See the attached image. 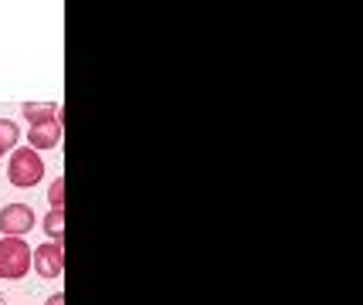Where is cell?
Here are the masks:
<instances>
[{
  "label": "cell",
  "instance_id": "cell-1",
  "mask_svg": "<svg viewBox=\"0 0 363 305\" xmlns=\"http://www.w3.org/2000/svg\"><path fill=\"white\" fill-rule=\"evenodd\" d=\"M45 163L41 156L34 153L31 146H24V149H14L11 153V163H7V180L21 187V190H28V187H38L41 180H45Z\"/></svg>",
  "mask_w": 363,
  "mask_h": 305
},
{
  "label": "cell",
  "instance_id": "cell-2",
  "mask_svg": "<svg viewBox=\"0 0 363 305\" xmlns=\"http://www.w3.org/2000/svg\"><path fill=\"white\" fill-rule=\"evenodd\" d=\"M31 251L34 248L24 238H4L0 241V278L21 282L31 272Z\"/></svg>",
  "mask_w": 363,
  "mask_h": 305
},
{
  "label": "cell",
  "instance_id": "cell-3",
  "mask_svg": "<svg viewBox=\"0 0 363 305\" xmlns=\"http://www.w3.org/2000/svg\"><path fill=\"white\" fill-rule=\"evenodd\" d=\"M31 268L38 272V278H62L65 272V248L55 241L38 244L31 251Z\"/></svg>",
  "mask_w": 363,
  "mask_h": 305
},
{
  "label": "cell",
  "instance_id": "cell-4",
  "mask_svg": "<svg viewBox=\"0 0 363 305\" xmlns=\"http://www.w3.org/2000/svg\"><path fill=\"white\" fill-rule=\"evenodd\" d=\"M34 227V210L28 204H7L0 210V231L4 238H24Z\"/></svg>",
  "mask_w": 363,
  "mask_h": 305
},
{
  "label": "cell",
  "instance_id": "cell-5",
  "mask_svg": "<svg viewBox=\"0 0 363 305\" xmlns=\"http://www.w3.org/2000/svg\"><path fill=\"white\" fill-rule=\"evenodd\" d=\"M58 139H62V119H51V122L31 126V132H28V143H31L34 153H38V149H55Z\"/></svg>",
  "mask_w": 363,
  "mask_h": 305
},
{
  "label": "cell",
  "instance_id": "cell-6",
  "mask_svg": "<svg viewBox=\"0 0 363 305\" xmlns=\"http://www.w3.org/2000/svg\"><path fill=\"white\" fill-rule=\"evenodd\" d=\"M24 119L31 122V126H41V122H51V119H58V105L55 102H24Z\"/></svg>",
  "mask_w": 363,
  "mask_h": 305
},
{
  "label": "cell",
  "instance_id": "cell-7",
  "mask_svg": "<svg viewBox=\"0 0 363 305\" xmlns=\"http://www.w3.org/2000/svg\"><path fill=\"white\" fill-rule=\"evenodd\" d=\"M45 234L51 238L55 244H62L65 241V210H48L45 214Z\"/></svg>",
  "mask_w": 363,
  "mask_h": 305
},
{
  "label": "cell",
  "instance_id": "cell-8",
  "mask_svg": "<svg viewBox=\"0 0 363 305\" xmlns=\"http://www.w3.org/2000/svg\"><path fill=\"white\" fill-rule=\"evenodd\" d=\"M17 139H21V129H17V122H11V119H0V153H11L17 146Z\"/></svg>",
  "mask_w": 363,
  "mask_h": 305
},
{
  "label": "cell",
  "instance_id": "cell-9",
  "mask_svg": "<svg viewBox=\"0 0 363 305\" xmlns=\"http://www.w3.org/2000/svg\"><path fill=\"white\" fill-rule=\"evenodd\" d=\"M48 204H51V210H65V177L51 180V187H48Z\"/></svg>",
  "mask_w": 363,
  "mask_h": 305
},
{
  "label": "cell",
  "instance_id": "cell-10",
  "mask_svg": "<svg viewBox=\"0 0 363 305\" xmlns=\"http://www.w3.org/2000/svg\"><path fill=\"white\" fill-rule=\"evenodd\" d=\"M45 305H65V295H62V292H58V295H51V299H48Z\"/></svg>",
  "mask_w": 363,
  "mask_h": 305
},
{
  "label": "cell",
  "instance_id": "cell-11",
  "mask_svg": "<svg viewBox=\"0 0 363 305\" xmlns=\"http://www.w3.org/2000/svg\"><path fill=\"white\" fill-rule=\"evenodd\" d=\"M0 305H4V295H0Z\"/></svg>",
  "mask_w": 363,
  "mask_h": 305
},
{
  "label": "cell",
  "instance_id": "cell-12",
  "mask_svg": "<svg viewBox=\"0 0 363 305\" xmlns=\"http://www.w3.org/2000/svg\"><path fill=\"white\" fill-rule=\"evenodd\" d=\"M0 156H4V153H0Z\"/></svg>",
  "mask_w": 363,
  "mask_h": 305
}]
</instances>
